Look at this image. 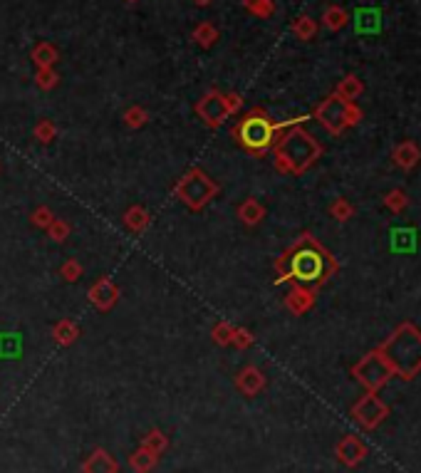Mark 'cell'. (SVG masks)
<instances>
[{"mask_svg": "<svg viewBox=\"0 0 421 473\" xmlns=\"http://www.w3.org/2000/svg\"><path fill=\"white\" fill-rule=\"evenodd\" d=\"M142 448H147V451H152V453H157V456H161V453L169 448V436L161 431V429H152V431L144 433Z\"/></svg>", "mask_w": 421, "mask_h": 473, "instance_id": "cell-26", "label": "cell"}, {"mask_svg": "<svg viewBox=\"0 0 421 473\" xmlns=\"http://www.w3.org/2000/svg\"><path fill=\"white\" fill-rule=\"evenodd\" d=\"M365 92V82L360 80L357 75H345L335 87V95L345 102H355L360 100V95Z\"/></svg>", "mask_w": 421, "mask_h": 473, "instance_id": "cell-21", "label": "cell"}, {"mask_svg": "<svg viewBox=\"0 0 421 473\" xmlns=\"http://www.w3.org/2000/svg\"><path fill=\"white\" fill-rule=\"evenodd\" d=\"M122 221L129 231L139 236V233L149 231V226H152V213H149L144 206H139V203H134V206H129L127 211H124Z\"/></svg>", "mask_w": 421, "mask_h": 473, "instance_id": "cell-18", "label": "cell"}, {"mask_svg": "<svg viewBox=\"0 0 421 473\" xmlns=\"http://www.w3.org/2000/svg\"><path fill=\"white\" fill-rule=\"evenodd\" d=\"M70 233H72V226L57 216L52 218V223L47 226V236H50V241H55V243H65L67 238H70Z\"/></svg>", "mask_w": 421, "mask_h": 473, "instance_id": "cell-34", "label": "cell"}, {"mask_svg": "<svg viewBox=\"0 0 421 473\" xmlns=\"http://www.w3.org/2000/svg\"><path fill=\"white\" fill-rule=\"evenodd\" d=\"M193 42H196L201 50H211V47L216 45V42L221 40V32L219 28L214 25V23H198L196 28H193Z\"/></svg>", "mask_w": 421, "mask_h": 473, "instance_id": "cell-22", "label": "cell"}, {"mask_svg": "<svg viewBox=\"0 0 421 473\" xmlns=\"http://www.w3.org/2000/svg\"><path fill=\"white\" fill-rule=\"evenodd\" d=\"M391 162H394V167H399L401 172H414L421 162L419 144H416L414 139L399 141V144L394 146V151H391Z\"/></svg>", "mask_w": 421, "mask_h": 473, "instance_id": "cell-14", "label": "cell"}, {"mask_svg": "<svg viewBox=\"0 0 421 473\" xmlns=\"http://www.w3.org/2000/svg\"><path fill=\"white\" fill-rule=\"evenodd\" d=\"M122 119H124V124H127L129 129H142V126L149 121V112L144 109V107H139V104H132L129 109H124Z\"/></svg>", "mask_w": 421, "mask_h": 473, "instance_id": "cell-28", "label": "cell"}, {"mask_svg": "<svg viewBox=\"0 0 421 473\" xmlns=\"http://www.w3.org/2000/svg\"><path fill=\"white\" fill-rule=\"evenodd\" d=\"M255 345V337H253V333L250 330H245V328H236V333H233V347H238V349H250Z\"/></svg>", "mask_w": 421, "mask_h": 473, "instance_id": "cell-38", "label": "cell"}, {"mask_svg": "<svg viewBox=\"0 0 421 473\" xmlns=\"http://www.w3.org/2000/svg\"><path fill=\"white\" fill-rule=\"evenodd\" d=\"M82 273H85V268H82V263L77 258H70V261H65L60 265V277L67 282H77L82 277Z\"/></svg>", "mask_w": 421, "mask_h": 473, "instance_id": "cell-35", "label": "cell"}, {"mask_svg": "<svg viewBox=\"0 0 421 473\" xmlns=\"http://www.w3.org/2000/svg\"><path fill=\"white\" fill-rule=\"evenodd\" d=\"M384 206L391 213H404V208L409 206V196L404 188H391L389 193H384Z\"/></svg>", "mask_w": 421, "mask_h": 473, "instance_id": "cell-32", "label": "cell"}, {"mask_svg": "<svg viewBox=\"0 0 421 473\" xmlns=\"http://www.w3.org/2000/svg\"><path fill=\"white\" fill-rule=\"evenodd\" d=\"M30 60L35 62L37 70H45V67H55L60 62V50H57L52 42L40 40L35 47L30 50Z\"/></svg>", "mask_w": 421, "mask_h": 473, "instance_id": "cell-19", "label": "cell"}, {"mask_svg": "<svg viewBox=\"0 0 421 473\" xmlns=\"http://www.w3.org/2000/svg\"><path fill=\"white\" fill-rule=\"evenodd\" d=\"M317 302V290L307 285H293L290 292L285 295V307L293 312L295 318H303L305 312H310Z\"/></svg>", "mask_w": 421, "mask_h": 473, "instance_id": "cell-13", "label": "cell"}, {"mask_svg": "<svg viewBox=\"0 0 421 473\" xmlns=\"http://www.w3.org/2000/svg\"><path fill=\"white\" fill-rule=\"evenodd\" d=\"M214 3V0H193V6H198V8H208Z\"/></svg>", "mask_w": 421, "mask_h": 473, "instance_id": "cell-40", "label": "cell"}, {"mask_svg": "<svg viewBox=\"0 0 421 473\" xmlns=\"http://www.w3.org/2000/svg\"><path fill=\"white\" fill-rule=\"evenodd\" d=\"M305 119H307V116H298V119H290V121H285V124H278V121L270 119L268 112L255 107V109H250L248 114L231 129V134H233V139L238 141L248 154L263 156L273 149L280 131L288 129V126H293V124H300V121H305Z\"/></svg>", "mask_w": 421, "mask_h": 473, "instance_id": "cell-4", "label": "cell"}, {"mask_svg": "<svg viewBox=\"0 0 421 473\" xmlns=\"http://www.w3.org/2000/svg\"><path fill=\"white\" fill-rule=\"evenodd\" d=\"M312 116L320 121V126L332 136H340L342 131L352 129L362 121V109L357 107V102H345L332 92L330 97L315 107Z\"/></svg>", "mask_w": 421, "mask_h": 473, "instance_id": "cell-6", "label": "cell"}, {"mask_svg": "<svg viewBox=\"0 0 421 473\" xmlns=\"http://www.w3.org/2000/svg\"><path fill=\"white\" fill-rule=\"evenodd\" d=\"M340 273L337 258L310 231H303L275 261V282H293L320 290L330 277Z\"/></svg>", "mask_w": 421, "mask_h": 473, "instance_id": "cell-1", "label": "cell"}, {"mask_svg": "<svg viewBox=\"0 0 421 473\" xmlns=\"http://www.w3.org/2000/svg\"><path fill=\"white\" fill-rule=\"evenodd\" d=\"M233 333H236L233 325L221 320V323H216L214 330H211V337H214V342L221 345V347H231V345H233Z\"/></svg>", "mask_w": 421, "mask_h": 473, "instance_id": "cell-30", "label": "cell"}, {"mask_svg": "<svg viewBox=\"0 0 421 473\" xmlns=\"http://www.w3.org/2000/svg\"><path fill=\"white\" fill-rule=\"evenodd\" d=\"M80 325L75 320H60V323L52 325V340L60 347H72V345L80 340Z\"/></svg>", "mask_w": 421, "mask_h": 473, "instance_id": "cell-20", "label": "cell"}, {"mask_svg": "<svg viewBox=\"0 0 421 473\" xmlns=\"http://www.w3.org/2000/svg\"><path fill=\"white\" fill-rule=\"evenodd\" d=\"M35 85L40 87L42 92H50L60 85V75H57L55 67H45V70H37L35 72Z\"/></svg>", "mask_w": 421, "mask_h": 473, "instance_id": "cell-33", "label": "cell"}, {"mask_svg": "<svg viewBox=\"0 0 421 473\" xmlns=\"http://www.w3.org/2000/svg\"><path fill=\"white\" fill-rule=\"evenodd\" d=\"M347 23H350V13L342 6H327L322 13V25L330 32H340L342 28H347Z\"/></svg>", "mask_w": 421, "mask_h": 473, "instance_id": "cell-23", "label": "cell"}, {"mask_svg": "<svg viewBox=\"0 0 421 473\" xmlns=\"http://www.w3.org/2000/svg\"><path fill=\"white\" fill-rule=\"evenodd\" d=\"M322 151H325V146L315 139L307 129H303L300 124H293L280 131L273 144L275 169L280 174H290V176H303L307 169H312L317 164Z\"/></svg>", "mask_w": 421, "mask_h": 473, "instance_id": "cell-2", "label": "cell"}, {"mask_svg": "<svg viewBox=\"0 0 421 473\" xmlns=\"http://www.w3.org/2000/svg\"><path fill=\"white\" fill-rule=\"evenodd\" d=\"M82 473H119V461L107 448H94L82 461Z\"/></svg>", "mask_w": 421, "mask_h": 473, "instance_id": "cell-15", "label": "cell"}, {"mask_svg": "<svg viewBox=\"0 0 421 473\" xmlns=\"http://www.w3.org/2000/svg\"><path fill=\"white\" fill-rule=\"evenodd\" d=\"M32 136H35L40 144H52L55 141V136H57V124L52 119H40L35 124V129H32Z\"/></svg>", "mask_w": 421, "mask_h": 473, "instance_id": "cell-31", "label": "cell"}, {"mask_svg": "<svg viewBox=\"0 0 421 473\" xmlns=\"http://www.w3.org/2000/svg\"><path fill=\"white\" fill-rule=\"evenodd\" d=\"M124 3H129V6H134V3H139V0H124Z\"/></svg>", "mask_w": 421, "mask_h": 473, "instance_id": "cell-41", "label": "cell"}, {"mask_svg": "<svg viewBox=\"0 0 421 473\" xmlns=\"http://www.w3.org/2000/svg\"><path fill=\"white\" fill-rule=\"evenodd\" d=\"M219 191H221L219 184L198 167L188 169L176 181V186H173V196H176L188 211H203L208 203L219 196Z\"/></svg>", "mask_w": 421, "mask_h": 473, "instance_id": "cell-5", "label": "cell"}, {"mask_svg": "<svg viewBox=\"0 0 421 473\" xmlns=\"http://www.w3.org/2000/svg\"><path fill=\"white\" fill-rule=\"evenodd\" d=\"M394 251H414V231L411 228H401L394 231V241H391Z\"/></svg>", "mask_w": 421, "mask_h": 473, "instance_id": "cell-36", "label": "cell"}, {"mask_svg": "<svg viewBox=\"0 0 421 473\" xmlns=\"http://www.w3.org/2000/svg\"><path fill=\"white\" fill-rule=\"evenodd\" d=\"M290 30H293V35L298 37V40L303 42H310L315 40V35H317V30H320V25H317V20L310 16H298L293 20V25H290Z\"/></svg>", "mask_w": 421, "mask_h": 473, "instance_id": "cell-24", "label": "cell"}, {"mask_svg": "<svg viewBox=\"0 0 421 473\" xmlns=\"http://www.w3.org/2000/svg\"><path fill=\"white\" fill-rule=\"evenodd\" d=\"M377 349L384 354L394 377L411 382L421 372V330L414 323H399Z\"/></svg>", "mask_w": 421, "mask_h": 473, "instance_id": "cell-3", "label": "cell"}, {"mask_svg": "<svg viewBox=\"0 0 421 473\" xmlns=\"http://www.w3.org/2000/svg\"><path fill=\"white\" fill-rule=\"evenodd\" d=\"M243 8L250 16L260 18V20H268L275 16V3L273 0H243Z\"/></svg>", "mask_w": 421, "mask_h": 473, "instance_id": "cell-27", "label": "cell"}, {"mask_svg": "<svg viewBox=\"0 0 421 473\" xmlns=\"http://www.w3.org/2000/svg\"><path fill=\"white\" fill-rule=\"evenodd\" d=\"M87 297H90V302L94 305V310L109 312L119 302V297H122V290H119V285L112 280V277H99V280L90 285V290H87Z\"/></svg>", "mask_w": 421, "mask_h": 473, "instance_id": "cell-10", "label": "cell"}, {"mask_svg": "<svg viewBox=\"0 0 421 473\" xmlns=\"http://www.w3.org/2000/svg\"><path fill=\"white\" fill-rule=\"evenodd\" d=\"M240 107H243V97H240L238 92H228V95H226V109H228V114L240 112Z\"/></svg>", "mask_w": 421, "mask_h": 473, "instance_id": "cell-39", "label": "cell"}, {"mask_svg": "<svg viewBox=\"0 0 421 473\" xmlns=\"http://www.w3.org/2000/svg\"><path fill=\"white\" fill-rule=\"evenodd\" d=\"M389 417V407L379 399L377 392H367L365 397H360L352 407V419L357 421V426L365 431H374L384 419Z\"/></svg>", "mask_w": 421, "mask_h": 473, "instance_id": "cell-8", "label": "cell"}, {"mask_svg": "<svg viewBox=\"0 0 421 473\" xmlns=\"http://www.w3.org/2000/svg\"><path fill=\"white\" fill-rule=\"evenodd\" d=\"M236 216H238V221L243 223V226L253 228L258 226L260 221L265 218V206L258 201V198H245L243 203H238V208H236Z\"/></svg>", "mask_w": 421, "mask_h": 473, "instance_id": "cell-17", "label": "cell"}, {"mask_svg": "<svg viewBox=\"0 0 421 473\" xmlns=\"http://www.w3.org/2000/svg\"><path fill=\"white\" fill-rule=\"evenodd\" d=\"M159 463V456L157 453H152V451H147V448H142L139 446L137 451L129 456V466H132V471L134 473H149V471H154V466Z\"/></svg>", "mask_w": 421, "mask_h": 473, "instance_id": "cell-25", "label": "cell"}, {"mask_svg": "<svg viewBox=\"0 0 421 473\" xmlns=\"http://www.w3.org/2000/svg\"><path fill=\"white\" fill-rule=\"evenodd\" d=\"M193 112H196V116L208 126V129H219V126L231 116L228 109H226V95L221 90H216V87H211V90L196 102Z\"/></svg>", "mask_w": 421, "mask_h": 473, "instance_id": "cell-9", "label": "cell"}, {"mask_svg": "<svg viewBox=\"0 0 421 473\" xmlns=\"http://www.w3.org/2000/svg\"><path fill=\"white\" fill-rule=\"evenodd\" d=\"M367 453H370L367 443L362 441L360 436H355V433H347V436H342L340 441H337V446H335L337 461H340L342 466H347V468H357L367 458Z\"/></svg>", "mask_w": 421, "mask_h": 473, "instance_id": "cell-11", "label": "cell"}, {"mask_svg": "<svg viewBox=\"0 0 421 473\" xmlns=\"http://www.w3.org/2000/svg\"><path fill=\"white\" fill-rule=\"evenodd\" d=\"M52 218H55V213L50 211L47 206H37L35 211H32V216H30V223L35 228H42V231H47V226L52 223Z\"/></svg>", "mask_w": 421, "mask_h": 473, "instance_id": "cell-37", "label": "cell"}, {"mask_svg": "<svg viewBox=\"0 0 421 473\" xmlns=\"http://www.w3.org/2000/svg\"><path fill=\"white\" fill-rule=\"evenodd\" d=\"M352 377H355L367 392H379V389L394 377V372H391L384 354L374 347L372 352H367L360 362H355V367H352Z\"/></svg>", "mask_w": 421, "mask_h": 473, "instance_id": "cell-7", "label": "cell"}, {"mask_svg": "<svg viewBox=\"0 0 421 473\" xmlns=\"http://www.w3.org/2000/svg\"><path fill=\"white\" fill-rule=\"evenodd\" d=\"M236 389H238L243 397L253 399L258 397L260 392L265 389V384H268V379H265V372L260 367H255V364H245L243 369H240L238 374H236Z\"/></svg>", "mask_w": 421, "mask_h": 473, "instance_id": "cell-12", "label": "cell"}, {"mask_svg": "<svg viewBox=\"0 0 421 473\" xmlns=\"http://www.w3.org/2000/svg\"><path fill=\"white\" fill-rule=\"evenodd\" d=\"M355 28L362 35H377L382 30V13L379 8H360L355 13Z\"/></svg>", "mask_w": 421, "mask_h": 473, "instance_id": "cell-16", "label": "cell"}, {"mask_svg": "<svg viewBox=\"0 0 421 473\" xmlns=\"http://www.w3.org/2000/svg\"><path fill=\"white\" fill-rule=\"evenodd\" d=\"M327 211H330V216L335 218V221H340V223H345V221H350L352 216H355L357 213V208L352 206L350 201H347V198H335V201L330 203V208H327Z\"/></svg>", "mask_w": 421, "mask_h": 473, "instance_id": "cell-29", "label": "cell"}]
</instances>
